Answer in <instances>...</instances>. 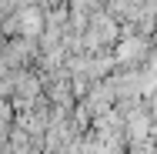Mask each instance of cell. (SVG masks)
<instances>
[{
	"label": "cell",
	"mask_w": 157,
	"mask_h": 154,
	"mask_svg": "<svg viewBox=\"0 0 157 154\" xmlns=\"http://www.w3.org/2000/svg\"><path fill=\"white\" fill-rule=\"evenodd\" d=\"M151 117H157V91H154V101H151Z\"/></svg>",
	"instance_id": "4"
},
{
	"label": "cell",
	"mask_w": 157,
	"mask_h": 154,
	"mask_svg": "<svg viewBox=\"0 0 157 154\" xmlns=\"http://www.w3.org/2000/svg\"><path fill=\"white\" fill-rule=\"evenodd\" d=\"M17 30L24 34V37H37V34L44 30V14H40V7H20Z\"/></svg>",
	"instance_id": "1"
},
{
	"label": "cell",
	"mask_w": 157,
	"mask_h": 154,
	"mask_svg": "<svg viewBox=\"0 0 157 154\" xmlns=\"http://www.w3.org/2000/svg\"><path fill=\"white\" fill-rule=\"evenodd\" d=\"M147 134H151V117H147V114H134V117L127 121V137H130L134 144H140Z\"/></svg>",
	"instance_id": "3"
},
{
	"label": "cell",
	"mask_w": 157,
	"mask_h": 154,
	"mask_svg": "<svg viewBox=\"0 0 157 154\" xmlns=\"http://www.w3.org/2000/svg\"><path fill=\"white\" fill-rule=\"evenodd\" d=\"M144 50H147L144 37H127V40H121V47H117V61L121 64H134L137 57H144Z\"/></svg>",
	"instance_id": "2"
}]
</instances>
